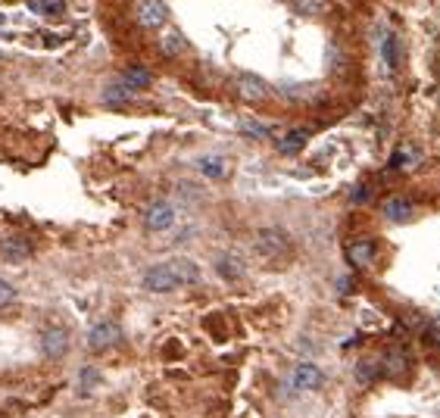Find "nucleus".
Wrapping results in <instances>:
<instances>
[{
	"label": "nucleus",
	"instance_id": "nucleus-1",
	"mask_svg": "<svg viewBox=\"0 0 440 418\" xmlns=\"http://www.w3.org/2000/svg\"><path fill=\"white\" fill-rule=\"evenodd\" d=\"M290 234L285 231V228H278V225H265V228H259V231L253 234V250L263 259H278V256H287L290 253Z\"/></svg>",
	"mask_w": 440,
	"mask_h": 418
},
{
	"label": "nucleus",
	"instance_id": "nucleus-18",
	"mask_svg": "<svg viewBox=\"0 0 440 418\" xmlns=\"http://www.w3.org/2000/svg\"><path fill=\"white\" fill-rule=\"evenodd\" d=\"M378 375H381V362L375 359V356H365V359H359V362H356L353 381H356L359 387H368L372 381H378Z\"/></svg>",
	"mask_w": 440,
	"mask_h": 418
},
{
	"label": "nucleus",
	"instance_id": "nucleus-17",
	"mask_svg": "<svg viewBox=\"0 0 440 418\" xmlns=\"http://www.w3.org/2000/svg\"><path fill=\"white\" fill-rule=\"evenodd\" d=\"M187 38L182 35L178 28H169V31H163V38H160V50H163V57H182V53H187Z\"/></svg>",
	"mask_w": 440,
	"mask_h": 418
},
{
	"label": "nucleus",
	"instance_id": "nucleus-27",
	"mask_svg": "<svg viewBox=\"0 0 440 418\" xmlns=\"http://www.w3.org/2000/svg\"><path fill=\"white\" fill-rule=\"evenodd\" d=\"M28 6L41 16H62L66 13V0H28Z\"/></svg>",
	"mask_w": 440,
	"mask_h": 418
},
{
	"label": "nucleus",
	"instance_id": "nucleus-5",
	"mask_svg": "<svg viewBox=\"0 0 440 418\" xmlns=\"http://www.w3.org/2000/svg\"><path fill=\"white\" fill-rule=\"evenodd\" d=\"M135 16H138V26H141V28L160 31V28L169 22V6L163 4V0H138Z\"/></svg>",
	"mask_w": 440,
	"mask_h": 418
},
{
	"label": "nucleus",
	"instance_id": "nucleus-22",
	"mask_svg": "<svg viewBox=\"0 0 440 418\" xmlns=\"http://www.w3.org/2000/svg\"><path fill=\"white\" fill-rule=\"evenodd\" d=\"M135 97H138V91H131L128 84H122V82H113V84H106L104 88V104L106 106H125V104H131Z\"/></svg>",
	"mask_w": 440,
	"mask_h": 418
},
{
	"label": "nucleus",
	"instance_id": "nucleus-21",
	"mask_svg": "<svg viewBox=\"0 0 440 418\" xmlns=\"http://www.w3.org/2000/svg\"><path fill=\"white\" fill-rule=\"evenodd\" d=\"M381 372L387 378H403L409 372V356H406L403 350H390L387 356L381 359Z\"/></svg>",
	"mask_w": 440,
	"mask_h": 418
},
{
	"label": "nucleus",
	"instance_id": "nucleus-7",
	"mask_svg": "<svg viewBox=\"0 0 440 418\" xmlns=\"http://www.w3.org/2000/svg\"><path fill=\"white\" fill-rule=\"evenodd\" d=\"M238 94H241V100H247V104H263V100H269V84L263 82L259 75L253 72H243L238 75Z\"/></svg>",
	"mask_w": 440,
	"mask_h": 418
},
{
	"label": "nucleus",
	"instance_id": "nucleus-11",
	"mask_svg": "<svg viewBox=\"0 0 440 418\" xmlns=\"http://www.w3.org/2000/svg\"><path fill=\"white\" fill-rule=\"evenodd\" d=\"M197 169L203 172V178L209 181H222L231 175V160L228 156H219V153H207V156H197Z\"/></svg>",
	"mask_w": 440,
	"mask_h": 418
},
{
	"label": "nucleus",
	"instance_id": "nucleus-14",
	"mask_svg": "<svg viewBox=\"0 0 440 418\" xmlns=\"http://www.w3.org/2000/svg\"><path fill=\"white\" fill-rule=\"evenodd\" d=\"M31 253H35L31 243L26 238H19V234L0 241V256H4V263H26V259H31Z\"/></svg>",
	"mask_w": 440,
	"mask_h": 418
},
{
	"label": "nucleus",
	"instance_id": "nucleus-26",
	"mask_svg": "<svg viewBox=\"0 0 440 418\" xmlns=\"http://www.w3.org/2000/svg\"><path fill=\"white\" fill-rule=\"evenodd\" d=\"M238 128H241V135H247L253 141H265V138H269V131H272L269 125H263L259 119H250V116H247V119H241Z\"/></svg>",
	"mask_w": 440,
	"mask_h": 418
},
{
	"label": "nucleus",
	"instance_id": "nucleus-9",
	"mask_svg": "<svg viewBox=\"0 0 440 418\" xmlns=\"http://www.w3.org/2000/svg\"><path fill=\"white\" fill-rule=\"evenodd\" d=\"M290 381H294L297 390H319L325 384V372H321L316 362H300L294 368V375H290Z\"/></svg>",
	"mask_w": 440,
	"mask_h": 418
},
{
	"label": "nucleus",
	"instance_id": "nucleus-3",
	"mask_svg": "<svg viewBox=\"0 0 440 418\" xmlns=\"http://www.w3.org/2000/svg\"><path fill=\"white\" fill-rule=\"evenodd\" d=\"M122 341H125V331L119 328V321H113V319L97 321V325L88 331V350H94V353L113 350V346H119Z\"/></svg>",
	"mask_w": 440,
	"mask_h": 418
},
{
	"label": "nucleus",
	"instance_id": "nucleus-6",
	"mask_svg": "<svg viewBox=\"0 0 440 418\" xmlns=\"http://www.w3.org/2000/svg\"><path fill=\"white\" fill-rule=\"evenodd\" d=\"M178 222V212L172 203L166 200H160V203H153V207H147L144 212V228L147 231H153V234H163V231H169L172 225Z\"/></svg>",
	"mask_w": 440,
	"mask_h": 418
},
{
	"label": "nucleus",
	"instance_id": "nucleus-8",
	"mask_svg": "<svg viewBox=\"0 0 440 418\" xmlns=\"http://www.w3.org/2000/svg\"><path fill=\"white\" fill-rule=\"evenodd\" d=\"M216 275L222 281H228V284L243 281V278H247V263H243L238 253H219L216 256Z\"/></svg>",
	"mask_w": 440,
	"mask_h": 418
},
{
	"label": "nucleus",
	"instance_id": "nucleus-24",
	"mask_svg": "<svg viewBox=\"0 0 440 418\" xmlns=\"http://www.w3.org/2000/svg\"><path fill=\"white\" fill-rule=\"evenodd\" d=\"M419 150H415V144H403L397 147L394 160H390V169H412V165H419Z\"/></svg>",
	"mask_w": 440,
	"mask_h": 418
},
{
	"label": "nucleus",
	"instance_id": "nucleus-28",
	"mask_svg": "<svg viewBox=\"0 0 440 418\" xmlns=\"http://www.w3.org/2000/svg\"><path fill=\"white\" fill-rule=\"evenodd\" d=\"M16 299H19V290H16L10 281L0 278V309H10V306H16Z\"/></svg>",
	"mask_w": 440,
	"mask_h": 418
},
{
	"label": "nucleus",
	"instance_id": "nucleus-10",
	"mask_svg": "<svg viewBox=\"0 0 440 418\" xmlns=\"http://www.w3.org/2000/svg\"><path fill=\"white\" fill-rule=\"evenodd\" d=\"M347 263L353 265V269H372V263H375V241H368V238H356V241H350L347 243Z\"/></svg>",
	"mask_w": 440,
	"mask_h": 418
},
{
	"label": "nucleus",
	"instance_id": "nucleus-19",
	"mask_svg": "<svg viewBox=\"0 0 440 418\" xmlns=\"http://www.w3.org/2000/svg\"><path fill=\"white\" fill-rule=\"evenodd\" d=\"M169 265L175 269V275H178V281H182V284H200L203 281V272H200V265L194 263V259L178 256V259H172Z\"/></svg>",
	"mask_w": 440,
	"mask_h": 418
},
{
	"label": "nucleus",
	"instance_id": "nucleus-30",
	"mask_svg": "<svg viewBox=\"0 0 440 418\" xmlns=\"http://www.w3.org/2000/svg\"><path fill=\"white\" fill-rule=\"evenodd\" d=\"M353 203H368V187H356L353 191Z\"/></svg>",
	"mask_w": 440,
	"mask_h": 418
},
{
	"label": "nucleus",
	"instance_id": "nucleus-12",
	"mask_svg": "<svg viewBox=\"0 0 440 418\" xmlns=\"http://www.w3.org/2000/svg\"><path fill=\"white\" fill-rule=\"evenodd\" d=\"M381 212H384V219H387V222L403 225V222H409V219L415 216V203L409 200V197H387V200H384V207H381Z\"/></svg>",
	"mask_w": 440,
	"mask_h": 418
},
{
	"label": "nucleus",
	"instance_id": "nucleus-29",
	"mask_svg": "<svg viewBox=\"0 0 440 418\" xmlns=\"http://www.w3.org/2000/svg\"><path fill=\"white\" fill-rule=\"evenodd\" d=\"M425 341L440 346V319L437 321H428V325H425Z\"/></svg>",
	"mask_w": 440,
	"mask_h": 418
},
{
	"label": "nucleus",
	"instance_id": "nucleus-13",
	"mask_svg": "<svg viewBox=\"0 0 440 418\" xmlns=\"http://www.w3.org/2000/svg\"><path fill=\"white\" fill-rule=\"evenodd\" d=\"M172 197L178 200V207L191 209L207 200V191H203V185H197V181H175V185H172Z\"/></svg>",
	"mask_w": 440,
	"mask_h": 418
},
{
	"label": "nucleus",
	"instance_id": "nucleus-16",
	"mask_svg": "<svg viewBox=\"0 0 440 418\" xmlns=\"http://www.w3.org/2000/svg\"><path fill=\"white\" fill-rule=\"evenodd\" d=\"M378 47H381V60L387 62V69H397V66H400V38L394 35V31L381 28Z\"/></svg>",
	"mask_w": 440,
	"mask_h": 418
},
{
	"label": "nucleus",
	"instance_id": "nucleus-20",
	"mask_svg": "<svg viewBox=\"0 0 440 418\" xmlns=\"http://www.w3.org/2000/svg\"><path fill=\"white\" fill-rule=\"evenodd\" d=\"M122 84H128L131 91H144V88H150L153 84V72L147 66H128L122 72V78H119Z\"/></svg>",
	"mask_w": 440,
	"mask_h": 418
},
{
	"label": "nucleus",
	"instance_id": "nucleus-4",
	"mask_svg": "<svg viewBox=\"0 0 440 418\" xmlns=\"http://www.w3.org/2000/svg\"><path fill=\"white\" fill-rule=\"evenodd\" d=\"M141 284H144V290H150V294H172V290L182 287V281H178V275L169 263L150 265V269L144 272V278H141Z\"/></svg>",
	"mask_w": 440,
	"mask_h": 418
},
{
	"label": "nucleus",
	"instance_id": "nucleus-2",
	"mask_svg": "<svg viewBox=\"0 0 440 418\" xmlns=\"http://www.w3.org/2000/svg\"><path fill=\"white\" fill-rule=\"evenodd\" d=\"M38 346H41L44 359L60 362V359L69 356V350H72V334H69V328H62V325H47L41 331V337H38Z\"/></svg>",
	"mask_w": 440,
	"mask_h": 418
},
{
	"label": "nucleus",
	"instance_id": "nucleus-15",
	"mask_svg": "<svg viewBox=\"0 0 440 418\" xmlns=\"http://www.w3.org/2000/svg\"><path fill=\"white\" fill-rule=\"evenodd\" d=\"M104 384V372H100L97 365H84L82 372H78V381H75V387H78V397L82 400H88L94 390Z\"/></svg>",
	"mask_w": 440,
	"mask_h": 418
},
{
	"label": "nucleus",
	"instance_id": "nucleus-23",
	"mask_svg": "<svg viewBox=\"0 0 440 418\" xmlns=\"http://www.w3.org/2000/svg\"><path fill=\"white\" fill-rule=\"evenodd\" d=\"M303 147H306V131H303V128H294V131H287V135L278 138V150H281L285 156L300 153Z\"/></svg>",
	"mask_w": 440,
	"mask_h": 418
},
{
	"label": "nucleus",
	"instance_id": "nucleus-25",
	"mask_svg": "<svg viewBox=\"0 0 440 418\" xmlns=\"http://www.w3.org/2000/svg\"><path fill=\"white\" fill-rule=\"evenodd\" d=\"M328 0H294V13L297 16H306V19H316V16H325L328 13Z\"/></svg>",
	"mask_w": 440,
	"mask_h": 418
}]
</instances>
